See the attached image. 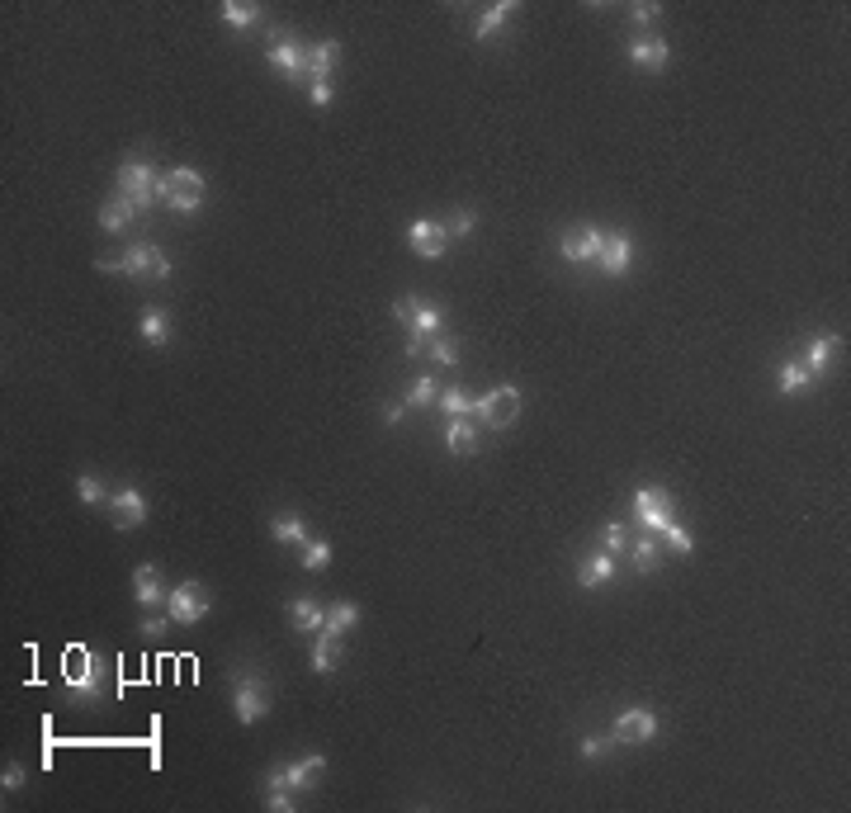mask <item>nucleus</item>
I'll return each instance as SVG.
<instances>
[{
    "instance_id": "nucleus-1",
    "label": "nucleus",
    "mask_w": 851,
    "mask_h": 813,
    "mask_svg": "<svg viewBox=\"0 0 851 813\" xmlns=\"http://www.w3.org/2000/svg\"><path fill=\"white\" fill-rule=\"evenodd\" d=\"M104 275H132V279H142V275H152V279H166L171 275V255L152 246V242H138V246H128L124 255H100L95 261Z\"/></svg>"
},
{
    "instance_id": "nucleus-2",
    "label": "nucleus",
    "mask_w": 851,
    "mask_h": 813,
    "mask_svg": "<svg viewBox=\"0 0 851 813\" xmlns=\"http://www.w3.org/2000/svg\"><path fill=\"white\" fill-rule=\"evenodd\" d=\"M118 194L142 213V208H152L161 199V171L147 157H128L124 165H118Z\"/></svg>"
},
{
    "instance_id": "nucleus-3",
    "label": "nucleus",
    "mask_w": 851,
    "mask_h": 813,
    "mask_svg": "<svg viewBox=\"0 0 851 813\" xmlns=\"http://www.w3.org/2000/svg\"><path fill=\"white\" fill-rule=\"evenodd\" d=\"M232 714L237 724H261L265 714H270V686H265V676L246 672L232 681Z\"/></svg>"
},
{
    "instance_id": "nucleus-4",
    "label": "nucleus",
    "mask_w": 851,
    "mask_h": 813,
    "mask_svg": "<svg viewBox=\"0 0 851 813\" xmlns=\"http://www.w3.org/2000/svg\"><path fill=\"white\" fill-rule=\"evenodd\" d=\"M62 681L71 696H85V700H95L100 696V657L91 648H71L67 653V672H62Z\"/></svg>"
},
{
    "instance_id": "nucleus-5",
    "label": "nucleus",
    "mask_w": 851,
    "mask_h": 813,
    "mask_svg": "<svg viewBox=\"0 0 851 813\" xmlns=\"http://www.w3.org/2000/svg\"><path fill=\"white\" fill-rule=\"evenodd\" d=\"M516 412H520V393H516V388H492V393L473 398V416L483 421V426H492V431L511 426Z\"/></svg>"
},
{
    "instance_id": "nucleus-6",
    "label": "nucleus",
    "mask_w": 851,
    "mask_h": 813,
    "mask_svg": "<svg viewBox=\"0 0 851 813\" xmlns=\"http://www.w3.org/2000/svg\"><path fill=\"white\" fill-rule=\"evenodd\" d=\"M166 610H171L175 624H199L208 615V592H204V586H194V582H181V586H171V592H166Z\"/></svg>"
},
{
    "instance_id": "nucleus-7",
    "label": "nucleus",
    "mask_w": 851,
    "mask_h": 813,
    "mask_svg": "<svg viewBox=\"0 0 851 813\" xmlns=\"http://www.w3.org/2000/svg\"><path fill=\"white\" fill-rule=\"evenodd\" d=\"M634 511H638V525H644L648 535H662L671 520V502H667V487H638L634 492Z\"/></svg>"
},
{
    "instance_id": "nucleus-8",
    "label": "nucleus",
    "mask_w": 851,
    "mask_h": 813,
    "mask_svg": "<svg viewBox=\"0 0 851 813\" xmlns=\"http://www.w3.org/2000/svg\"><path fill=\"white\" fill-rule=\"evenodd\" d=\"M658 737V714L653 710H624L610 728V743H653Z\"/></svg>"
},
{
    "instance_id": "nucleus-9",
    "label": "nucleus",
    "mask_w": 851,
    "mask_h": 813,
    "mask_svg": "<svg viewBox=\"0 0 851 813\" xmlns=\"http://www.w3.org/2000/svg\"><path fill=\"white\" fill-rule=\"evenodd\" d=\"M265 57H270V67L279 71L284 81H298L308 71V48L298 38H270V52H265Z\"/></svg>"
},
{
    "instance_id": "nucleus-10",
    "label": "nucleus",
    "mask_w": 851,
    "mask_h": 813,
    "mask_svg": "<svg viewBox=\"0 0 851 813\" xmlns=\"http://www.w3.org/2000/svg\"><path fill=\"white\" fill-rule=\"evenodd\" d=\"M440 308L436 303H421V298H416V312H412V322H407V331H412V336H407V359H416V355H421V345L426 341H436L440 336Z\"/></svg>"
},
{
    "instance_id": "nucleus-11",
    "label": "nucleus",
    "mask_w": 851,
    "mask_h": 813,
    "mask_svg": "<svg viewBox=\"0 0 851 813\" xmlns=\"http://www.w3.org/2000/svg\"><path fill=\"white\" fill-rule=\"evenodd\" d=\"M601 246H606V232H601V228L567 232V237H563V261H567V265H596V261H601Z\"/></svg>"
},
{
    "instance_id": "nucleus-12",
    "label": "nucleus",
    "mask_w": 851,
    "mask_h": 813,
    "mask_svg": "<svg viewBox=\"0 0 851 813\" xmlns=\"http://www.w3.org/2000/svg\"><path fill=\"white\" fill-rule=\"evenodd\" d=\"M407 242H412L416 255H426V261H440V255H445V242H450V232H445L436 218H416L412 228H407Z\"/></svg>"
},
{
    "instance_id": "nucleus-13",
    "label": "nucleus",
    "mask_w": 851,
    "mask_h": 813,
    "mask_svg": "<svg viewBox=\"0 0 851 813\" xmlns=\"http://www.w3.org/2000/svg\"><path fill=\"white\" fill-rule=\"evenodd\" d=\"M109 506H114V530H138L147 520V496L138 487H118L109 496Z\"/></svg>"
},
{
    "instance_id": "nucleus-14",
    "label": "nucleus",
    "mask_w": 851,
    "mask_h": 813,
    "mask_svg": "<svg viewBox=\"0 0 851 813\" xmlns=\"http://www.w3.org/2000/svg\"><path fill=\"white\" fill-rule=\"evenodd\" d=\"M322 766H326V757H298L293 766H284V771H270V785H279V790H308L312 780L322 776Z\"/></svg>"
},
{
    "instance_id": "nucleus-15",
    "label": "nucleus",
    "mask_w": 851,
    "mask_h": 813,
    "mask_svg": "<svg viewBox=\"0 0 851 813\" xmlns=\"http://www.w3.org/2000/svg\"><path fill=\"white\" fill-rule=\"evenodd\" d=\"M667 57H671L667 38H658V34H638V38H630V62H634L638 71H662V67H667Z\"/></svg>"
},
{
    "instance_id": "nucleus-16",
    "label": "nucleus",
    "mask_w": 851,
    "mask_h": 813,
    "mask_svg": "<svg viewBox=\"0 0 851 813\" xmlns=\"http://www.w3.org/2000/svg\"><path fill=\"white\" fill-rule=\"evenodd\" d=\"M596 265H601V270H606L610 279H620L624 270L634 265V242H630V237H624V232L606 237V246H601V261H596Z\"/></svg>"
},
{
    "instance_id": "nucleus-17",
    "label": "nucleus",
    "mask_w": 851,
    "mask_h": 813,
    "mask_svg": "<svg viewBox=\"0 0 851 813\" xmlns=\"http://www.w3.org/2000/svg\"><path fill=\"white\" fill-rule=\"evenodd\" d=\"M132 596H138V606H161L166 600V592H161V572L152 563H138V572H132Z\"/></svg>"
},
{
    "instance_id": "nucleus-18",
    "label": "nucleus",
    "mask_w": 851,
    "mask_h": 813,
    "mask_svg": "<svg viewBox=\"0 0 851 813\" xmlns=\"http://www.w3.org/2000/svg\"><path fill=\"white\" fill-rule=\"evenodd\" d=\"M289 620L303 629V634H317V629L326 624V606H322V600H312V596H293L289 600Z\"/></svg>"
},
{
    "instance_id": "nucleus-19",
    "label": "nucleus",
    "mask_w": 851,
    "mask_h": 813,
    "mask_svg": "<svg viewBox=\"0 0 851 813\" xmlns=\"http://www.w3.org/2000/svg\"><path fill=\"white\" fill-rule=\"evenodd\" d=\"M511 14H516V0H497V5H487V10H483V20L473 24V38H478V43L497 38L502 28H506V20H511Z\"/></svg>"
},
{
    "instance_id": "nucleus-20",
    "label": "nucleus",
    "mask_w": 851,
    "mask_h": 813,
    "mask_svg": "<svg viewBox=\"0 0 851 813\" xmlns=\"http://www.w3.org/2000/svg\"><path fill=\"white\" fill-rule=\"evenodd\" d=\"M610 577H615V553H606V549L591 553V559L577 567V582H582V586H606Z\"/></svg>"
},
{
    "instance_id": "nucleus-21",
    "label": "nucleus",
    "mask_w": 851,
    "mask_h": 813,
    "mask_svg": "<svg viewBox=\"0 0 851 813\" xmlns=\"http://www.w3.org/2000/svg\"><path fill=\"white\" fill-rule=\"evenodd\" d=\"M336 653H341V634H326V629H317V639H312V672H317V676H332Z\"/></svg>"
},
{
    "instance_id": "nucleus-22",
    "label": "nucleus",
    "mask_w": 851,
    "mask_h": 813,
    "mask_svg": "<svg viewBox=\"0 0 851 813\" xmlns=\"http://www.w3.org/2000/svg\"><path fill=\"white\" fill-rule=\"evenodd\" d=\"M355 624H360V606H355V600H336V606H326V624H322L326 634H341V639H346Z\"/></svg>"
},
{
    "instance_id": "nucleus-23",
    "label": "nucleus",
    "mask_w": 851,
    "mask_h": 813,
    "mask_svg": "<svg viewBox=\"0 0 851 813\" xmlns=\"http://www.w3.org/2000/svg\"><path fill=\"white\" fill-rule=\"evenodd\" d=\"M132 218H138V208H132L124 194L100 208V228H104V232H124V228H132Z\"/></svg>"
},
{
    "instance_id": "nucleus-24",
    "label": "nucleus",
    "mask_w": 851,
    "mask_h": 813,
    "mask_svg": "<svg viewBox=\"0 0 851 813\" xmlns=\"http://www.w3.org/2000/svg\"><path fill=\"white\" fill-rule=\"evenodd\" d=\"M445 440H450V455H478V431H473L469 416H454Z\"/></svg>"
},
{
    "instance_id": "nucleus-25",
    "label": "nucleus",
    "mask_w": 851,
    "mask_h": 813,
    "mask_svg": "<svg viewBox=\"0 0 851 813\" xmlns=\"http://www.w3.org/2000/svg\"><path fill=\"white\" fill-rule=\"evenodd\" d=\"M270 535H275V544H308L303 516H293V511H284V516L270 520Z\"/></svg>"
},
{
    "instance_id": "nucleus-26",
    "label": "nucleus",
    "mask_w": 851,
    "mask_h": 813,
    "mask_svg": "<svg viewBox=\"0 0 851 813\" xmlns=\"http://www.w3.org/2000/svg\"><path fill=\"white\" fill-rule=\"evenodd\" d=\"M775 383H781V393H799V388L814 383V374H809L804 359H785V365L775 369Z\"/></svg>"
},
{
    "instance_id": "nucleus-27",
    "label": "nucleus",
    "mask_w": 851,
    "mask_h": 813,
    "mask_svg": "<svg viewBox=\"0 0 851 813\" xmlns=\"http://www.w3.org/2000/svg\"><path fill=\"white\" fill-rule=\"evenodd\" d=\"M138 331H142L147 345H166V341H171V318H166L161 308H147L142 322H138Z\"/></svg>"
},
{
    "instance_id": "nucleus-28",
    "label": "nucleus",
    "mask_w": 851,
    "mask_h": 813,
    "mask_svg": "<svg viewBox=\"0 0 851 813\" xmlns=\"http://www.w3.org/2000/svg\"><path fill=\"white\" fill-rule=\"evenodd\" d=\"M336 57H341V43H336V38H322L317 48L308 52V67H312V76H317V81H326V76H332V67H336Z\"/></svg>"
},
{
    "instance_id": "nucleus-29",
    "label": "nucleus",
    "mask_w": 851,
    "mask_h": 813,
    "mask_svg": "<svg viewBox=\"0 0 851 813\" xmlns=\"http://www.w3.org/2000/svg\"><path fill=\"white\" fill-rule=\"evenodd\" d=\"M838 345H842V336H832V331H823V336H814V345H809V359H804L814 379H818V374L828 369V359H832V350H838Z\"/></svg>"
},
{
    "instance_id": "nucleus-30",
    "label": "nucleus",
    "mask_w": 851,
    "mask_h": 813,
    "mask_svg": "<svg viewBox=\"0 0 851 813\" xmlns=\"http://www.w3.org/2000/svg\"><path fill=\"white\" fill-rule=\"evenodd\" d=\"M222 20H228L237 34H246V28L261 20V5H251V0H228V5H222Z\"/></svg>"
},
{
    "instance_id": "nucleus-31",
    "label": "nucleus",
    "mask_w": 851,
    "mask_h": 813,
    "mask_svg": "<svg viewBox=\"0 0 851 813\" xmlns=\"http://www.w3.org/2000/svg\"><path fill=\"white\" fill-rule=\"evenodd\" d=\"M166 208H171V213H199V208H204V189H181V185H171Z\"/></svg>"
},
{
    "instance_id": "nucleus-32",
    "label": "nucleus",
    "mask_w": 851,
    "mask_h": 813,
    "mask_svg": "<svg viewBox=\"0 0 851 813\" xmlns=\"http://www.w3.org/2000/svg\"><path fill=\"white\" fill-rule=\"evenodd\" d=\"M436 402H440V412L450 416V421H454V416H473V398L464 393V388H445Z\"/></svg>"
},
{
    "instance_id": "nucleus-33",
    "label": "nucleus",
    "mask_w": 851,
    "mask_h": 813,
    "mask_svg": "<svg viewBox=\"0 0 851 813\" xmlns=\"http://www.w3.org/2000/svg\"><path fill=\"white\" fill-rule=\"evenodd\" d=\"M298 563H303L308 572L332 567V544H326V539H308V544H303V559H298Z\"/></svg>"
},
{
    "instance_id": "nucleus-34",
    "label": "nucleus",
    "mask_w": 851,
    "mask_h": 813,
    "mask_svg": "<svg viewBox=\"0 0 851 813\" xmlns=\"http://www.w3.org/2000/svg\"><path fill=\"white\" fill-rule=\"evenodd\" d=\"M658 563H662V553H658V544L653 539H634V572H658Z\"/></svg>"
},
{
    "instance_id": "nucleus-35",
    "label": "nucleus",
    "mask_w": 851,
    "mask_h": 813,
    "mask_svg": "<svg viewBox=\"0 0 851 813\" xmlns=\"http://www.w3.org/2000/svg\"><path fill=\"white\" fill-rule=\"evenodd\" d=\"M76 496H81L85 506H100V502H109V492H104V483H100V478H91V473H81V478H76Z\"/></svg>"
},
{
    "instance_id": "nucleus-36",
    "label": "nucleus",
    "mask_w": 851,
    "mask_h": 813,
    "mask_svg": "<svg viewBox=\"0 0 851 813\" xmlns=\"http://www.w3.org/2000/svg\"><path fill=\"white\" fill-rule=\"evenodd\" d=\"M430 359L450 369V365H459V345H454L450 336H436V341H430Z\"/></svg>"
},
{
    "instance_id": "nucleus-37",
    "label": "nucleus",
    "mask_w": 851,
    "mask_h": 813,
    "mask_svg": "<svg viewBox=\"0 0 851 813\" xmlns=\"http://www.w3.org/2000/svg\"><path fill=\"white\" fill-rule=\"evenodd\" d=\"M440 398V388H436V379H430V374H426V379H416L412 383V398H407V406H426V402H436Z\"/></svg>"
},
{
    "instance_id": "nucleus-38",
    "label": "nucleus",
    "mask_w": 851,
    "mask_h": 813,
    "mask_svg": "<svg viewBox=\"0 0 851 813\" xmlns=\"http://www.w3.org/2000/svg\"><path fill=\"white\" fill-rule=\"evenodd\" d=\"M601 544H606V553H615V559H620V549L630 544V530H624L620 520H615V525H606V530H601Z\"/></svg>"
},
{
    "instance_id": "nucleus-39",
    "label": "nucleus",
    "mask_w": 851,
    "mask_h": 813,
    "mask_svg": "<svg viewBox=\"0 0 851 813\" xmlns=\"http://www.w3.org/2000/svg\"><path fill=\"white\" fill-rule=\"evenodd\" d=\"M171 185H181V189H204V175L194 171V165H175V171H166Z\"/></svg>"
},
{
    "instance_id": "nucleus-40",
    "label": "nucleus",
    "mask_w": 851,
    "mask_h": 813,
    "mask_svg": "<svg viewBox=\"0 0 851 813\" xmlns=\"http://www.w3.org/2000/svg\"><path fill=\"white\" fill-rule=\"evenodd\" d=\"M662 535H667V544H671V549H677V553H691V549H695V535H691V530H681V525H677V520H671V525H667V530H662Z\"/></svg>"
},
{
    "instance_id": "nucleus-41",
    "label": "nucleus",
    "mask_w": 851,
    "mask_h": 813,
    "mask_svg": "<svg viewBox=\"0 0 851 813\" xmlns=\"http://www.w3.org/2000/svg\"><path fill=\"white\" fill-rule=\"evenodd\" d=\"M265 809H270V813H289V809H293V790L270 785V794H265Z\"/></svg>"
},
{
    "instance_id": "nucleus-42",
    "label": "nucleus",
    "mask_w": 851,
    "mask_h": 813,
    "mask_svg": "<svg viewBox=\"0 0 851 813\" xmlns=\"http://www.w3.org/2000/svg\"><path fill=\"white\" fill-rule=\"evenodd\" d=\"M308 100H312V109H326V104H332V81H317V76H312Z\"/></svg>"
},
{
    "instance_id": "nucleus-43",
    "label": "nucleus",
    "mask_w": 851,
    "mask_h": 813,
    "mask_svg": "<svg viewBox=\"0 0 851 813\" xmlns=\"http://www.w3.org/2000/svg\"><path fill=\"white\" fill-rule=\"evenodd\" d=\"M658 14H662V5H648V0L630 5V20H634V24H658Z\"/></svg>"
},
{
    "instance_id": "nucleus-44",
    "label": "nucleus",
    "mask_w": 851,
    "mask_h": 813,
    "mask_svg": "<svg viewBox=\"0 0 851 813\" xmlns=\"http://www.w3.org/2000/svg\"><path fill=\"white\" fill-rule=\"evenodd\" d=\"M473 222H478V218H473L469 208H464V213H454V222H450V228H445V232H450V237H469V232H473Z\"/></svg>"
},
{
    "instance_id": "nucleus-45",
    "label": "nucleus",
    "mask_w": 851,
    "mask_h": 813,
    "mask_svg": "<svg viewBox=\"0 0 851 813\" xmlns=\"http://www.w3.org/2000/svg\"><path fill=\"white\" fill-rule=\"evenodd\" d=\"M0 785H5V790H20V785H24V766H14V761H10L5 771H0Z\"/></svg>"
},
{
    "instance_id": "nucleus-46",
    "label": "nucleus",
    "mask_w": 851,
    "mask_h": 813,
    "mask_svg": "<svg viewBox=\"0 0 851 813\" xmlns=\"http://www.w3.org/2000/svg\"><path fill=\"white\" fill-rule=\"evenodd\" d=\"M577 752H582V757H587V761H596V757H601V752H606V743H601V737H582V743H577Z\"/></svg>"
},
{
    "instance_id": "nucleus-47",
    "label": "nucleus",
    "mask_w": 851,
    "mask_h": 813,
    "mask_svg": "<svg viewBox=\"0 0 851 813\" xmlns=\"http://www.w3.org/2000/svg\"><path fill=\"white\" fill-rule=\"evenodd\" d=\"M402 416H407V402H388L383 406V426H397Z\"/></svg>"
},
{
    "instance_id": "nucleus-48",
    "label": "nucleus",
    "mask_w": 851,
    "mask_h": 813,
    "mask_svg": "<svg viewBox=\"0 0 851 813\" xmlns=\"http://www.w3.org/2000/svg\"><path fill=\"white\" fill-rule=\"evenodd\" d=\"M142 634H147V639H161V634H166V620H157V615H147V620H142Z\"/></svg>"
}]
</instances>
